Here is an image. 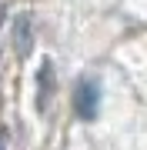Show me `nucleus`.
I'll use <instances>...</instances> for the list:
<instances>
[{
    "label": "nucleus",
    "mask_w": 147,
    "mask_h": 150,
    "mask_svg": "<svg viewBox=\"0 0 147 150\" xmlns=\"http://www.w3.org/2000/svg\"><path fill=\"white\" fill-rule=\"evenodd\" d=\"M0 150H4V134H0Z\"/></svg>",
    "instance_id": "nucleus-4"
},
{
    "label": "nucleus",
    "mask_w": 147,
    "mask_h": 150,
    "mask_svg": "<svg viewBox=\"0 0 147 150\" xmlns=\"http://www.w3.org/2000/svg\"><path fill=\"white\" fill-rule=\"evenodd\" d=\"M17 54H20V57L30 54V23L27 20L17 23Z\"/></svg>",
    "instance_id": "nucleus-3"
},
{
    "label": "nucleus",
    "mask_w": 147,
    "mask_h": 150,
    "mask_svg": "<svg viewBox=\"0 0 147 150\" xmlns=\"http://www.w3.org/2000/svg\"><path fill=\"white\" fill-rule=\"evenodd\" d=\"M50 90H54V67H50V60H47V64H40V70H37V110L40 113L47 110Z\"/></svg>",
    "instance_id": "nucleus-2"
},
{
    "label": "nucleus",
    "mask_w": 147,
    "mask_h": 150,
    "mask_svg": "<svg viewBox=\"0 0 147 150\" xmlns=\"http://www.w3.org/2000/svg\"><path fill=\"white\" fill-rule=\"evenodd\" d=\"M97 103H100V87L94 80H80L74 93V110L80 120H94L97 117Z\"/></svg>",
    "instance_id": "nucleus-1"
}]
</instances>
